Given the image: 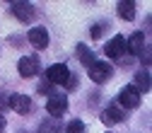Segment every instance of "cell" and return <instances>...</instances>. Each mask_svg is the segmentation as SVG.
<instances>
[{
    "instance_id": "cell-16",
    "label": "cell",
    "mask_w": 152,
    "mask_h": 133,
    "mask_svg": "<svg viewBox=\"0 0 152 133\" xmlns=\"http://www.w3.org/2000/svg\"><path fill=\"white\" fill-rule=\"evenodd\" d=\"M39 133H58V126H56L53 121H44L39 126Z\"/></svg>"
},
{
    "instance_id": "cell-13",
    "label": "cell",
    "mask_w": 152,
    "mask_h": 133,
    "mask_svg": "<svg viewBox=\"0 0 152 133\" xmlns=\"http://www.w3.org/2000/svg\"><path fill=\"white\" fill-rule=\"evenodd\" d=\"M77 58H80V63H85V65H92L94 61H97V58H94V53H92L87 46H77Z\"/></svg>"
},
{
    "instance_id": "cell-8",
    "label": "cell",
    "mask_w": 152,
    "mask_h": 133,
    "mask_svg": "<svg viewBox=\"0 0 152 133\" xmlns=\"http://www.w3.org/2000/svg\"><path fill=\"white\" fill-rule=\"evenodd\" d=\"M29 44L36 46V48H46L48 46V32H46V27H34L29 32Z\"/></svg>"
},
{
    "instance_id": "cell-1",
    "label": "cell",
    "mask_w": 152,
    "mask_h": 133,
    "mask_svg": "<svg viewBox=\"0 0 152 133\" xmlns=\"http://www.w3.org/2000/svg\"><path fill=\"white\" fill-rule=\"evenodd\" d=\"M121 109H135L140 104V90L135 85H126L121 92H118V102H116Z\"/></svg>"
},
{
    "instance_id": "cell-2",
    "label": "cell",
    "mask_w": 152,
    "mask_h": 133,
    "mask_svg": "<svg viewBox=\"0 0 152 133\" xmlns=\"http://www.w3.org/2000/svg\"><path fill=\"white\" fill-rule=\"evenodd\" d=\"M46 80H48V85H65V82H70V68L65 63H53L46 70Z\"/></svg>"
},
{
    "instance_id": "cell-19",
    "label": "cell",
    "mask_w": 152,
    "mask_h": 133,
    "mask_svg": "<svg viewBox=\"0 0 152 133\" xmlns=\"http://www.w3.org/2000/svg\"><path fill=\"white\" fill-rule=\"evenodd\" d=\"M3 128H5V119H3V114H0V133H3Z\"/></svg>"
},
{
    "instance_id": "cell-6",
    "label": "cell",
    "mask_w": 152,
    "mask_h": 133,
    "mask_svg": "<svg viewBox=\"0 0 152 133\" xmlns=\"http://www.w3.org/2000/svg\"><path fill=\"white\" fill-rule=\"evenodd\" d=\"M104 53L109 56V58H121V56L126 53V39L123 36H113V39L104 46Z\"/></svg>"
},
{
    "instance_id": "cell-15",
    "label": "cell",
    "mask_w": 152,
    "mask_h": 133,
    "mask_svg": "<svg viewBox=\"0 0 152 133\" xmlns=\"http://www.w3.org/2000/svg\"><path fill=\"white\" fill-rule=\"evenodd\" d=\"M65 133H85V123L80 119H75V121H70L65 126Z\"/></svg>"
},
{
    "instance_id": "cell-11",
    "label": "cell",
    "mask_w": 152,
    "mask_h": 133,
    "mask_svg": "<svg viewBox=\"0 0 152 133\" xmlns=\"http://www.w3.org/2000/svg\"><path fill=\"white\" fill-rule=\"evenodd\" d=\"M142 46H145V36H142V32H135L130 36V39L126 41V51H130V53H142Z\"/></svg>"
},
{
    "instance_id": "cell-17",
    "label": "cell",
    "mask_w": 152,
    "mask_h": 133,
    "mask_svg": "<svg viewBox=\"0 0 152 133\" xmlns=\"http://www.w3.org/2000/svg\"><path fill=\"white\" fill-rule=\"evenodd\" d=\"M92 36H94V39H99V36H102V24L92 27Z\"/></svg>"
},
{
    "instance_id": "cell-18",
    "label": "cell",
    "mask_w": 152,
    "mask_h": 133,
    "mask_svg": "<svg viewBox=\"0 0 152 133\" xmlns=\"http://www.w3.org/2000/svg\"><path fill=\"white\" fill-rule=\"evenodd\" d=\"M5 107H7V99H5V97H0V111H3Z\"/></svg>"
},
{
    "instance_id": "cell-4",
    "label": "cell",
    "mask_w": 152,
    "mask_h": 133,
    "mask_svg": "<svg viewBox=\"0 0 152 133\" xmlns=\"http://www.w3.org/2000/svg\"><path fill=\"white\" fill-rule=\"evenodd\" d=\"M65 109H68V97H65V94H51V97H48V102H46V111L51 114L53 119L63 116Z\"/></svg>"
},
{
    "instance_id": "cell-7",
    "label": "cell",
    "mask_w": 152,
    "mask_h": 133,
    "mask_svg": "<svg viewBox=\"0 0 152 133\" xmlns=\"http://www.w3.org/2000/svg\"><path fill=\"white\" fill-rule=\"evenodd\" d=\"M12 15H15L20 22H29L31 17H34V5H31V3H22V0H17V3H12Z\"/></svg>"
},
{
    "instance_id": "cell-12",
    "label": "cell",
    "mask_w": 152,
    "mask_h": 133,
    "mask_svg": "<svg viewBox=\"0 0 152 133\" xmlns=\"http://www.w3.org/2000/svg\"><path fill=\"white\" fill-rule=\"evenodd\" d=\"M118 15L123 17L126 22H133V20H135V3H130V0H121V3H118Z\"/></svg>"
},
{
    "instance_id": "cell-5",
    "label": "cell",
    "mask_w": 152,
    "mask_h": 133,
    "mask_svg": "<svg viewBox=\"0 0 152 133\" xmlns=\"http://www.w3.org/2000/svg\"><path fill=\"white\" fill-rule=\"evenodd\" d=\"M17 70H20L22 78H34L39 73V58L36 56H22L20 63H17Z\"/></svg>"
},
{
    "instance_id": "cell-14",
    "label": "cell",
    "mask_w": 152,
    "mask_h": 133,
    "mask_svg": "<svg viewBox=\"0 0 152 133\" xmlns=\"http://www.w3.org/2000/svg\"><path fill=\"white\" fill-rule=\"evenodd\" d=\"M135 87L142 90V92L150 90V75H147V73H138V78H135Z\"/></svg>"
},
{
    "instance_id": "cell-9",
    "label": "cell",
    "mask_w": 152,
    "mask_h": 133,
    "mask_svg": "<svg viewBox=\"0 0 152 133\" xmlns=\"http://www.w3.org/2000/svg\"><path fill=\"white\" fill-rule=\"evenodd\" d=\"M10 107H12V111H17V114H29L31 99L27 97V94H10Z\"/></svg>"
},
{
    "instance_id": "cell-10",
    "label": "cell",
    "mask_w": 152,
    "mask_h": 133,
    "mask_svg": "<svg viewBox=\"0 0 152 133\" xmlns=\"http://www.w3.org/2000/svg\"><path fill=\"white\" fill-rule=\"evenodd\" d=\"M123 109L118 107V104H109L104 111H102V121H106V123H118V121H123Z\"/></svg>"
},
{
    "instance_id": "cell-3",
    "label": "cell",
    "mask_w": 152,
    "mask_h": 133,
    "mask_svg": "<svg viewBox=\"0 0 152 133\" xmlns=\"http://www.w3.org/2000/svg\"><path fill=\"white\" fill-rule=\"evenodd\" d=\"M111 73H113L111 63H106V61H94V63L89 65V80L97 82V85H102V82H106V80L111 78Z\"/></svg>"
}]
</instances>
